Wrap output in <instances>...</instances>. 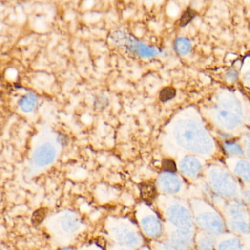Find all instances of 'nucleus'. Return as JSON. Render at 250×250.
<instances>
[{
	"label": "nucleus",
	"mask_w": 250,
	"mask_h": 250,
	"mask_svg": "<svg viewBox=\"0 0 250 250\" xmlns=\"http://www.w3.org/2000/svg\"><path fill=\"white\" fill-rule=\"evenodd\" d=\"M215 118L219 129L228 134H237L243 129L246 120V110L237 95L229 91H220L217 94Z\"/></svg>",
	"instance_id": "f257e3e1"
},
{
	"label": "nucleus",
	"mask_w": 250,
	"mask_h": 250,
	"mask_svg": "<svg viewBox=\"0 0 250 250\" xmlns=\"http://www.w3.org/2000/svg\"><path fill=\"white\" fill-rule=\"evenodd\" d=\"M176 136L179 143L189 151L198 154L214 152L211 136L199 123L191 120L181 122L176 126Z\"/></svg>",
	"instance_id": "f03ea898"
},
{
	"label": "nucleus",
	"mask_w": 250,
	"mask_h": 250,
	"mask_svg": "<svg viewBox=\"0 0 250 250\" xmlns=\"http://www.w3.org/2000/svg\"><path fill=\"white\" fill-rule=\"evenodd\" d=\"M216 204L227 222L228 227L234 233H250V214L244 203L239 199L227 200L217 197Z\"/></svg>",
	"instance_id": "7ed1b4c3"
},
{
	"label": "nucleus",
	"mask_w": 250,
	"mask_h": 250,
	"mask_svg": "<svg viewBox=\"0 0 250 250\" xmlns=\"http://www.w3.org/2000/svg\"><path fill=\"white\" fill-rule=\"evenodd\" d=\"M209 172L208 183L211 189L224 199H239L242 197V189L232 173L225 167H213Z\"/></svg>",
	"instance_id": "20e7f679"
},
{
	"label": "nucleus",
	"mask_w": 250,
	"mask_h": 250,
	"mask_svg": "<svg viewBox=\"0 0 250 250\" xmlns=\"http://www.w3.org/2000/svg\"><path fill=\"white\" fill-rule=\"evenodd\" d=\"M197 223L208 235L219 236L224 233L225 225L223 217L214 210L206 211L198 216Z\"/></svg>",
	"instance_id": "39448f33"
},
{
	"label": "nucleus",
	"mask_w": 250,
	"mask_h": 250,
	"mask_svg": "<svg viewBox=\"0 0 250 250\" xmlns=\"http://www.w3.org/2000/svg\"><path fill=\"white\" fill-rule=\"evenodd\" d=\"M229 170L234 174L245 186H250V160L243 157H229L226 160Z\"/></svg>",
	"instance_id": "423d86ee"
},
{
	"label": "nucleus",
	"mask_w": 250,
	"mask_h": 250,
	"mask_svg": "<svg viewBox=\"0 0 250 250\" xmlns=\"http://www.w3.org/2000/svg\"><path fill=\"white\" fill-rule=\"evenodd\" d=\"M167 217L170 223L179 228L189 229L192 227V220L189 211L180 205H175L168 209Z\"/></svg>",
	"instance_id": "0eeeda50"
},
{
	"label": "nucleus",
	"mask_w": 250,
	"mask_h": 250,
	"mask_svg": "<svg viewBox=\"0 0 250 250\" xmlns=\"http://www.w3.org/2000/svg\"><path fill=\"white\" fill-rule=\"evenodd\" d=\"M215 248L218 250H242L245 248L243 241L233 233H223L216 239Z\"/></svg>",
	"instance_id": "6e6552de"
},
{
	"label": "nucleus",
	"mask_w": 250,
	"mask_h": 250,
	"mask_svg": "<svg viewBox=\"0 0 250 250\" xmlns=\"http://www.w3.org/2000/svg\"><path fill=\"white\" fill-rule=\"evenodd\" d=\"M56 157L54 147L50 144L41 145L34 154V160L38 165L43 167L51 164Z\"/></svg>",
	"instance_id": "1a4fd4ad"
},
{
	"label": "nucleus",
	"mask_w": 250,
	"mask_h": 250,
	"mask_svg": "<svg viewBox=\"0 0 250 250\" xmlns=\"http://www.w3.org/2000/svg\"><path fill=\"white\" fill-rule=\"evenodd\" d=\"M182 173L188 177L195 178L199 175L202 166L201 162L193 157H187L182 160L180 164Z\"/></svg>",
	"instance_id": "9d476101"
},
{
	"label": "nucleus",
	"mask_w": 250,
	"mask_h": 250,
	"mask_svg": "<svg viewBox=\"0 0 250 250\" xmlns=\"http://www.w3.org/2000/svg\"><path fill=\"white\" fill-rule=\"evenodd\" d=\"M159 184L165 192L176 193L181 188V182L178 177L173 174L163 175L159 179Z\"/></svg>",
	"instance_id": "9b49d317"
},
{
	"label": "nucleus",
	"mask_w": 250,
	"mask_h": 250,
	"mask_svg": "<svg viewBox=\"0 0 250 250\" xmlns=\"http://www.w3.org/2000/svg\"><path fill=\"white\" fill-rule=\"evenodd\" d=\"M124 43L125 46L127 47V48L136 53L138 55L145 57H152V56L155 55V50L147 46L145 44H141L137 41H133L132 38H128Z\"/></svg>",
	"instance_id": "f8f14e48"
},
{
	"label": "nucleus",
	"mask_w": 250,
	"mask_h": 250,
	"mask_svg": "<svg viewBox=\"0 0 250 250\" xmlns=\"http://www.w3.org/2000/svg\"><path fill=\"white\" fill-rule=\"evenodd\" d=\"M142 227L146 234L149 237H158L161 233V225L154 217H149L144 219L142 220Z\"/></svg>",
	"instance_id": "ddd939ff"
},
{
	"label": "nucleus",
	"mask_w": 250,
	"mask_h": 250,
	"mask_svg": "<svg viewBox=\"0 0 250 250\" xmlns=\"http://www.w3.org/2000/svg\"><path fill=\"white\" fill-rule=\"evenodd\" d=\"M192 239V233L188 229L176 230L172 235V240L175 245L179 247H185L189 245Z\"/></svg>",
	"instance_id": "4468645a"
},
{
	"label": "nucleus",
	"mask_w": 250,
	"mask_h": 250,
	"mask_svg": "<svg viewBox=\"0 0 250 250\" xmlns=\"http://www.w3.org/2000/svg\"><path fill=\"white\" fill-rule=\"evenodd\" d=\"M223 148H224L225 152L229 157H243L245 156L243 148H242L240 142L237 143L233 141L224 142Z\"/></svg>",
	"instance_id": "2eb2a0df"
},
{
	"label": "nucleus",
	"mask_w": 250,
	"mask_h": 250,
	"mask_svg": "<svg viewBox=\"0 0 250 250\" xmlns=\"http://www.w3.org/2000/svg\"><path fill=\"white\" fill-rule=\"evenodd\" d=\"M174 47L178 54L185 56L189 54L190 51L192 44L188 38L181 37L175 41Z\"/></svg>",
	"instance_id": "dca6fc26"
},
{
	"label": "nucleus",
	"mask_w": 250,
	"mask_h": 250,
	"mask_svg": "<svg viewBox=\"0 0 250 250\" xmlns=\"http://www.w3.org/2000/svg\"><path fill=\"white\" fill-rule=\"evenodd\" d=\"M37 104V98L32 93L26 94L24 96L21 98L19 101V105L21 109L25 113L32 112Z\"/></svg>",
	"instance_id": "f3484780"
},
{
	"label": "nucleus",
	"mask_w": 250,
	"mask_h": 250,
	"mask_svg": "<svg viewBox=\"0 0 250 250\" xmlns=\"http://www.w3.org/2000/svg\"><path fill=\"white\" fill-rule=\"evenodd\" d=\"M141 198L147 202H150L154 199L156 195V188L152 182L144 183L140 187Z\"/></svg>",
	"instance_id": "a211bd4d"
},
{
	"label": "nucleus",
	"mask_w": 250,
	"mask_h": 250,
	"mask_svg": "<svg viewBox=\"0 0 250 250\" xmlns=\"http://www.w3.org/2000/svg\"><path fill=\"white\" fill-rule=\"evenodd\" d=\"M240 144L243 148L245 156L250 160V132H245L242 134Z\"/></svg>",
	"instance_id": "6ab92c4d"
},
{
	"label": "nucleus",
	"mask_w": 250,
	"mask_h": 250,
	"mask_svg": "<svg viewBox=\"0 0 250 250\" xmlns=\"http://www.w3.org/2000/svg\"><path fill=\"white\" fill-rule=\"evenodd\" d=\"M46 215V210L45 208H40L37 210L32 214V223L33 226H38L43 221Z\"/></svg>",
	"instance_id": "aec40b11"
},
{
	"label": "nucleus",
	"mask_w": 250,
	"mask_h": 250,
	"mask_svg": "<svg viewBox=\"0 0 250 250\" xmlns=\"http://www.w3.org/2000/svg\"><path fill=\"white\" fill-rule=\"evenodd\" d=\"M175 95H176V90L172 87H167L160 91V98L162 101L165 102L174 98Z\"/></svg>",
	"instance_id": "412c9836"
},
{
	"label": "nucleus",
	"mask_w": 250,
	"mask_h": 250,
	"mask_svg": "<svg viewBox=\"0 0 250 250\" xmlns=\"http://www.w3.org/2000/svg\"><path fill=\"white\" fill-rule=\"evenodd\" d=\"M216 239L211 237L203 238L200 242V248L204 250H211L215 248Z\"/></svg>",
	"instance_id": "4be33fe9"
},
{
	"label": "nucleus",
	"mask_w": 250,
	"mask_h": 250,
	"mask_svg": "<svg viewBox=\"0 0 250 250\" xmlns=\"http://www.w3.org/2000/svg\"><path fill=\"white\" fill-rule=\"evenodd\" d=\"M194 16H195V12L193 10H190V9L186 10L181 17L180 23H179L180 26H185L188 25L191 22V20L193 19Z\"/></svg>",
	"instance_id": "5701e85b"
},
{
	"label": "nucleus",
	"mask_w": 250,
	"mask_h": 250,
	"mask_svg": "<svg viewBox=\"0 0 250 250\" xmlns=\"http://www.w3.org/2000/svg\"><path fill=\"white\" fill-rule=\"evenodd\" d=\"M163 170L168 173H174L176 170V166L174 161L170 159H165L162 164Z\"/></svg>",
	"instance_id": "b1692460"
},
{
	"label": "nucleus",
	"mask_w": 250,
	"mask_h": 250,
	"mask_svg": "<svg viewBox=\"0 0 250 250\" xmlns=\"http://www.w3.org/2000/svg\"><path fill=\"white\" fill-rule=\"evenodd\" d=\"M226 79L227 82H234L237 80L238 73L234 69H230L226 73Z\"/></svg>",
	"instance_id": "393cba45"
},
{
	"label": "nucleus",
	"mask_w": 250,
	"mask_h": 250,
	"mask_svg": "<svg viewBox=\"0 0 250 250\" xmlns=\"http://www.w3.org/2000/svg\"><path fill=\"white\" fill-rule=\"evenodd\" d=\"M242 82L245 86L250 88V68L246 69L242 72Z\"/></svg>",
	"instance_id": "a878e982"
},
{
	"label": "nucleus",
	"mask_w": 250,
	"mask_h": 250,
	"mask_svg": "<svg viewBox=\"0 0 250 250\" xmlns=\"http://www.w3.org/2000/svg\"><path fill=\"white\" fill-rule=\"evenodd\" d=\"M64 227H66V229L67 230H74V227H76V221L73 220V219L70 218V220L68 219H67V220L64 221Z\"/></svg>",
	"instance_id": "bb28decb"
},
{
	"label": "nucleus",
	"mask_w": 250,
	"mask_h": 250,
	"mask_svg": "<svg viewBox=\"0 0 250 250\" xmlns=\"http://www.w3.org/2000/svg\"><path fill=\"white\" fill-rule=\"evenodd\" d=\"M242 241H243L244 245H245V248L247 249H250V233L248 235H245L242 238Z\"/></svg>",
	"instance_id": "cd10ccee"
},
{
	"label": "nucleus",
	"mask_w": 250,
	"mask_h": 250,
	"mask_svg": "<svg viewBox=\"0 0 250 250\" xmlns=\"http://www.w3.org/2000/svg\"><path fill=\"white\" fill-rule=\"evenodd\" d=\"M246 120L250 127V109L246 110Z\"/></svg>",
	"instance_id": "c85d7f7f"
}]
</instances>
